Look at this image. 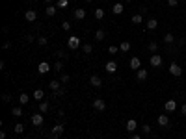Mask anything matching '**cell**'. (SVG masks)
Here are the masks:
<instances>
[{
    "label": "cell",
    "instance_id": "1f68e13d",
    "mask_svg": "<svg viewBox=\"0 0 186 139\" xmlns=\"http://www.w3.org/2000/svg\"><path fill=\"white\" fill-rule=\"evenodd\" d=\"M13 132H15V134H23V132H24V126L20 124V122H17L15 128H13Z\"/></svg>",
    "mask_w": 186,
    "mask_h": 139
},
{
    "label": "cell",
    "instance_id": "f1b7e54d",
    "mask_svg": "<svg viewBox=\"0 0 186 139\" xmlns=\"http://www.w3.org/2000/svg\"><path fill=\"white\" fill-rule=\"evenodd\" d=\"M102 17H104V9H102V8H97V9H95V19L101 20Z\"/></svg>",
    "mask_w": 186,
    "mask_h": 139
},
{
    "label": "cell",
    "instance_id": "44dd1931",
    "mask_svg": "<svg viewBox=\"0 0 186 139\" xmlns=\"http://www.w3.org/2000/svg\"><path fill=\"white\" fill-rule=\"evenodd\" d=\"M49 108H50V106H49L47 100H41V102H39V113H47Z\"/></svg>",
    "mask_w": 186,
    "mask_h": 139
},
{
    "label": "cell",
    "instance_id": "9a60e30c",
    "mask_svg": "<svg viewBox=\"0 0 186 139\" xmlns=\"http://www.w3.org/2000/svg\"><path fill=\"white\" fill-rule=\"evenodd\" d=\"M145 28H147V30H151V32H153V30H156V28H158V20H156V19H149L147 23H145Z\"/></svg>",
    "mask_w": 186,
    "mask_h": 139
},
{
    "label": "cell",
    "instance_id": "5b68a950",
    "mask_svg": "<svg viewBox=\"0 0 186 139\" xmlns=\"http://www.w3.org/2000/svg\"><path fill=\"white\" fill-rule=\"evenodd\" d=\"M162 56H158V54H153L151 56V59H149V63H151V67H162Z\"/></svg>",
    "mask_w": 186,
    "mask_h": 139
},
{
    "label": "cell",
    "instance_id": "836d02e7",
    "mask_svg": "<svg viewBox=\"0 0 186 139\" xmlns=\"http://www.w3.org/2000/svg\"><path fill=\"white\" fill-rule=\"evenodd\" d=\"M54 71L61 72V71H63V63H61V61H56V63H54Z\"/></svg>",
    "mask_w": 186,
    "mask_h": 139
},
{
    "label": "cell",
    "instance_id": "60d3db41",
    "mask_svg": "<svg viewBox=\"0 0 186 139\" xmlns=\"http://www.w3.org/2000/svg\"><path fill=\"white\" fill-rule=\"evenodd\" d=\"M24 41H26V43H34V35H32V34H28V35L24 37Z\"/></svg>",
    "mask_w": 186,
    "mask_h": 139
},
{
    "label": "cell",
    "instance_id": "f907efd6",
    "mask_svg": "<svg viewBox=\"0 0 186 139\" xmlns=\"http://www.w3.org/2000/svg\"><path fill=\"white\" fill-rule=\"evenodd\" d=\"M155 139H156V137H155Z\"/></svg>",
    "mask_w": 186,
    "mask_h": 139
},
{
    "label": "cell",
    "instance_id": "74e56055",
    "mask_svg": "<svg viewBox=\"0 0 186 139\" xmlns=\"http://www.w3.org/2000/svg\"><path fill=\"white\" fill-rule=\"evenodd\" d=\"M37 43H39V45H41V47H45V45H47V43H49V41H47V37H43V35H41V37L37 39Z\"/></svg>",
    "mask_w": 186,
    "mask_h": 139
},
{
    "label": "cell",
    "instance_id": "e575fe53",
    "mask_svg": "<svg viewBox=\"0 0 186 139\" xmlns=\"http://www.w3.org/2000/svg\"><path fill=\"white\" fill-rule=\"evenodd\" d=\"M61 83H69L71 82V76H69V74H61V80H60Z\"/></svg>",
    "mask_w": 186,
    "mask_h": 139
},
{
    "label": "cell",
    "instance_id": "4dcf8cb0",
    "mask_svg": "<svg viewBox=\"0 0 186 139\" xmlns=\"http://www.w3.org/2000/svg\"><path fill=\"white\" fill-rule=\"evenodd\" d=\"M104 35H106V34H104L102 30H97V32H95V39H97V41H102Z\"/></svg>",
    "mask_w": 186,
    "mask_h": 139
},
{
    "label": "cell",
    "instance_id": "7402d4cb",
    "mask_svg": "<svg viewBox=\"0 0 186 139\" xmlns=\"http://www.w3.org/2000/svg\"><path fill=\"white\" fill-rule=\"evenodd\" d=\"M34 98L41 102L43 98H45V91H43V89H36V91H34Z\"/></svg>",
    "mask_w": 186,
    "mask_h": 139
},
{
    "label": "cell",
    "instance_id": "277c9868",
    "mask_svg": "<svg viewBox=\"0 0 186 139\" xmlns=\"http://www.w3.org/2000/svg\"><path fill=\"white\" fill-rule=\"evenodd\" d=\"M91 104H93V108H95L97 111H104V110H106V102H104L102 98H95Z\"/></svg>",
    "mask_w": 186,
    "mask_h": 139
},
{
    "label": "cell",
    "instance_id": "7dc6e473",
    "mask_svg": "<svg viewBox=\"0 0 186 139\" xmlns=\"http://www.w3.org/2000/svg\"><path fill=\"white\" fill-rule=\"evenodd\" d=\"M45 2H47V4H49V6H50V4H52V2H54V0H45Z\"/></svg>",
    "mask_w": 186,
    "mask_h": 139
},
{
    "label": "cell",
    "instance_id": "4316f807",
    "mask_svg": "<svg viewBox=\"0 0 186 139\" xmlns=\"http://www.w3.org/2000/svg\"><path fill=\"white\" fill-rule=\"evenodd\" d=\"M119 50H123V52H128V50H130V43H128V41H123L121 45H119Z\"/></svg>",
    "mask_w": 186,
    "mask_h": 139
},
{
    "label": "cell",
    "instance_id": "d6a6232c",
    "mask_svg": "<svg viewBox=\"0 0 186 139\" xmlns=\"http://www.w3.org/2000/svg\"><path fill=\"white\" fill-rule=\"evenodd\" d=\"M67 4H69L67 0H58V2H56V8H58V9H63V8H67Z\"/></svg>",
    "mask_w": 186,
    "mask_h": 139
},
{
    "label": "cell",
    "instance_id": "f6af8a7d",
    "mask_svg": "<svg viewBox=\"0 0 186 139\" xmlns=\"http://www.w3.org/2000/svg\"><path fill=\"white\" fill-rule=\"evenodd\" d=\"M181 113H182V115H186V104H182V108H181Z\"/></svg>",
    "mask_w": 186,
    "mask_h": 139
},
{
    "label": "cell",
    "instance_id": "d4e9b609",
    "mask_svg": "<svg viewBox=\"0 0 186 139\" xmlns=\"http://www.w3.org/2000/svg\"><path fill=\"white\" fill-rule=\"evenodd\" d=\"M164 43H166V45L175 43V35H173V34H166V35H164Z\"/></svg>",
    "mask_w": 186,
    "mask_h": 139
},
{
    "label": "cell",
    "instance_id": "ac0fdd59",
    "mask_svg": "<svg viewBox=\"0 0 186 139\" xmlns=\"http://www.w3.org/2000/svg\"><path fill=\"white\" fill-rule=\"evenodd\" d=\"M74 19H76V20H82V19H86V9H82V8L74 9Z\"/></svg>",
    "mask_w": 186,
    "mask_h": 139
},
{
    "label": "cell",
    "instance_id": "f546056e",
    "mask_svg": "<svg viewBox=\"0 0 186 139\" xmlns=\"http://www.w3.org/2000/svg\"><path fill=\"white\" fill-rule=\"evenodd\" d=\"M11 115L13 117H20V115H23V108H20V106H19V108H11Z\"/></svg>",
    "mask_w": 186,
    "mask_h": 139
},
{
    "label": "cell",
    "instance_id": "9c48e42d",
    "mask_svg": "<svg viewBox=\"0 0 186 139\" xmlns=\"http://www.w3.org/2000/svg\"><path fill=\"white\" fill-rule=\"evenodd\" d=\"M24 19L28 20V23H34V20L37 19V13L34 11V9H26V11H24Z\"/></svg>",
    "mask_w": 186,
    "mask_h": 139
},
{
    "label": "cell",
    "instance_id": "603a6c76",
    "mask_svg": "<svg viewBox=\"0 0 186 139\" xmlns=\"http://www.w3.org/2000/svg\"><path fill=\"white\" fill-rule=\"evenodd\" d=\"M28 100H30L28 95H26V93H20V97H19V104H20V106H26V104H28Z\"/></svg>",
    "mask_w": 186,
    "mask_h": 139
},
{
    "label": "cell",
    "instance_id": "ee69618b",
    "mask_svg": "<svg viewBox=\"0 0 186 139\" xmlns=\"http://www.w3.org/2000/svg\"><path fill=\"white\" fill-rule=\"evenodd\" d=\"M8 48H11V43H9V41L4 43V50H8Z\"/></svg>",
    "mask_w": 186,
    "mask_h": 139
},
{
    "label": "cell",
    "instance_id": "7a4b0ae2",
    "mask_svg": "<svg viewBox=\"0 0 186 139\" xmlns=\"http://www.w3.org/2000/svg\"><path fill=\"white\" fill-rule=\"evenodd\" d=\"M67 47L71 50H76V48H80V37H76V35H71L67 39Z\"/></svg>",
    "mask_w": 186,
    "mask_h": 139
},
{
    "label": "cell",
    "instance_id": "ab89813d",
    "mask_svg": "<svg viewBox=\"0 0 186 139\" xmlns=\"http://www.w3.org/2000/svg\"><path fill=\"white\" fill-rule=\"evenodd\" d=\"M9 100H11V97H9L8 93H4V95H2V102H6V104H8Z\"/></svg>",
    "mask_w": 186,
    "mask_h": 139
},
{
    "label": "cell",
    "instance_id": "ffe728a7",
    "mask_svg": "<svg viewBox=\"0 0 186 139\" xmlns=\"http://www.w3.org/2000/svg\"><path fill=\"white\" fill-rule=\"evenodd\" d=\"M49 87H50V89H52L54 93H56L58 89H61V82H58V80H52V82L49 83Z\"/></svg>",
    "mask_w": 186,
    "mask_h": 139
},
{
    "label": "cell",
    "instance_id": "7c38bea8",
    "mask_svg": "<svg viewBox=\"0 0 186 139\" xmlns=\"http://www.w3.org/2000/svg\"><path fill=\"white\" fill-rule=\"evenodd\" d=\"M156 122H158V126H169V117L168 115H158V119H156Z\"/></svg>",
    "mask_w": 186,
    "mask_h": 139
},
{
    "label": "cell",
    "instance_id": "cb8c5ba5",
    "mask_svg": "<svg viewBox=\"0 0 186 139\" xmlns=\"http://www.w3.org/2000/svg\"><path fill=\"white\" fill-rule=\"evenodd\" d=\"M82 52H84V56L91 54V52H93V47L90 45V43H86V45H82Z\"/></svg>",
    "mask_w": 186,
    "mask_h": 139
},
{
    "label": "cell",
    "instance_id": "5bb4252c",
    "mask_svg": "<svg viewBox=\"0 0 186 139\" xmlns=\"http://www.w3.org/2000/svg\"><path fill=\"white\" fill-rule=\"evenodd\" d=\"M125 126H127V130H128L130 134H132V132H136V128H138V122H136L134 119H128Z\"/></svg>",
    "mask_w": 186,
    "mask_h": 139
},
{
    "label": "cell",
    "instance_id": "3957f363",
    "mask_svg": "<svg viewBox=\"0 0 186 139\" xmlns=\"http://www.w3.org/2000/svg\"><path fill=\"white\" fill-rule=\"evenodd\" d=\"M90 85H93L95 89H99L101 85H102V80H101L99 74H91V76H90Z\"/></svg>",
    "mask_w": 186,
    "mask_h": 139
},
{
    "label": "cell",
    "instance_id": "b9f144b4",
    "mask_svg": "<svg viewBox=\"0 0 186 139\" xmlns=\"http://www.w3.org/2000/svg\"><path fill=\"white\" fill-rule=\"evenodd\" d=\"M179 4V0H168V6H171V8H175Z\"/></svg>",
    "mask_w": 186,
    "mask_h": 139
},
{
    "label": "cell",
    "instance_id": "6da1fadb",
    "mask_svg": "<svg viewBox=\"0 0 186 139\" xmlns=\"http://www.w3.org/2000/svg\"><path fill=\"white\" fill-rule=\"evenodd\" d=\"M63 130H65L63 124H54L52 130H50V139H58V137L63 134Z\"/></svg>",
    "mask_w": 186,
    "mask_h": 139
},
{
    "label": "cell",
    "instance_id": "c3c4849f",
    "mask_svg": "<svg viewBox=\"0 0 186 139\" xmlns=\"http://www.w3.org/2000/svg\"><path fill=\"white\" fill-rule=\"evenodd\" d=\"M86 2H93V0H86Z\"/></svg>",
    "mask_w": 186,
    "mask_h": 139
},
{
    "label": "cell",
    "instance_id": "83f0119b",
    "mask_svg": "<svg viewBox=\"0 0 186 139\" xmlns=\"http://www.w3.org/2000/svg\"><path fill=\"white\" fill-rule=\"evenodd\" d=\"M147 48H149V52H153V54H155V52H156V48H158V43H156V41H151Z\"/></svg>",
    "mask_w": 186,
    "mask_h": 139
},
{
    "label": "cell",
    "instance_id": "ba28073f",
    "mask_svg": "<svg viewBox=\"0 0 186 139\" xmlns=\"http://www.w3.org/2000/svg\"><path fill=\"white\" fill-rule=\"evenodd\" d=\"M164 110H166L168 113L175 111V110H177V100H166V104H164Z\"/></svg>",
    "mask_w": 186,
    "mask_h": 139
},
{
    "label": "cell",
    "instance_id": "4fadbf2b",
    "mask_svg": "<svg viewBox=\"0 0 186 139\" xmlns=\"http://www.w3.org/2000/svg\"><path fill=\"white\" fill-rule=\"evenodd\" d=\"M147 76H149V72H147L145 69H138V71H136V78H138L140 82H143V80H147Z\"/></svg>",
    "mask_w": 186,
    "mask_h": 139
},
{
    "label": "cell",
    "instance_id": "2e32d148",
    "mask_svg": "<svg viewBox=\"0 0 186 139\" xmlns=\"http://www.w3.org/2000/svg\"><path fill=\"white\" fill-rule=\"evenodd\" d=\"M130 69H132V71L141 69V61H140V58H130Z\"/></svg>",
    "mask_w": 186,
    "mask_h": 139
},
{
    "label": "cell",
    "instance_id": "d590c367",
    "mask_svg": "<svg viewBox=\"0 0 186 139\" xmlns=\"http://www.w3.org/2000/svg\"><path fill=\"white\" fill-rule=\"evenodd\" d=\"M61 30H63V32H69V30H71V24L67 23V20H63V23H61Z\"/></svg>",
    "mask_w": 186,
    "mask_h": 139
},
{
    "label": "cell",
    "instance_id": "f35d334b",
    "mask_svg": "<svg viewBox=\"0 0 186 139\" xmlns=\"http://www.w3.org/2000/svg\"><path fill=\"white\" fill-rule=\"evenodd\" d=\"M54 56H56V58H67L63 50H56V52H54Z\"/></svg>",
    "mask_w": 186,
    "mask_h": 139
},
{
    "label": "cell",
    "instance_id": "d6986e66",
    "mask_svg": "<svg viewBox=\"0 0 186 139\" xmlns=\"http://www.w3.org/2000/svg\"><path fill=\"white\" fill-rule=\"evenodd\" d=\"M112 11H114V15H121L123 13V4L121 2H115L114 8H112Z\"/></svg>",
    "mask_w": 186,
    "mask_h": 139
},
{
    "label": "cell",
    "instance_id": "8992f818",
    "mask_svg": "<svg viewBox=\"0 0 186 139\" xmlns=\"http://www.w3.org/2000/svg\"><path fill=\"white\" fill-rule=\"evenodd\" d=\"M169 74H171V76H181V74H182L181 65H177V63H171V65H169Z\"/></svg>",
    "mask_w": 186,
    "mask_h": 139
},
{
    "label": "cell",
    "instance_id": "bcb514c9",
    "mask_svg": "<svg viewBox=\"0 0 186 139\" xmlns=\"http://www.w3.org/2000/svg\"><path fill=\"white\" fill-rule=\"evenodd\" d=\"M130 139H141L140 135H132V137H130Z\"/></svg>",
    "mask_w": 186,
    "mask_h": 139
},
{
    "label": "cell",
    "instance_id": "30bf717a",
    "mask_svg": "<svg viewBox=\"0 0 186 139\" xmlns=\"http://www.w3.org/2000/svg\"><path fill=\"white\" fill-rule=\"evenodd\" d=\"M104 71H106V72H110V74H114V72L117 71V63H115V61H106Z\"/></svg>",
    "mask_w": 186,
    "mask_h": 139
},
{
    "label": "cell",
    "instance_id": "484cf974",
    "mask_svg": "<svg viewBox=\"0 0 186 139\" xmlns=\"http://www.w3.org/2000/svg\"><path fill=\"white\" fill-rule=\"evenodd\" d=\"M132 23H134V24H141V23H143V17H141L140 13L132 15Z\"/></svg>",
    "mask_w": 186,
    "mask_h": 139
},
{
    "label": "cell",
    "instance_id": "8d00e7d4",
    "mask_svg": "<svg viewBox=\"0 0 186 139\" xmlns=\"http://www.w3.org/2000/svg\"><path fill=\"white\" fill-rule=\"evenodd\" d=\"M117 50H119V47H115V45L108 47V52H110V54H117Z\"/></svg>",
    "mask_w": 186,
    "mask_h": 139
},
{
    "label": "cell",
    "instance_id": "7bdbcfd3",
    "mask_svg": "<svg viewBox=\"0 0 186 139\" xmlns=\"http://www.w3.org/2000/svg\"><path fill=\"white\" fill-rule=\"evenodd\" d=\"M141 130H143L145 134H151V126H149V124H143V128H141Z\"/></svg>",
    "mask_w": 186,
    "mask_h": 139
},
{
    "label": "cell",
    "instance_id": "52a82bcc",
    "mask_svg": "<svg viewBox=\"0 0 186 139\" xmlns=\"http://www.w3.org/2000/svg\"><path fill=\"white\" fill-rule=\"evenodd\" d=\"M43 121H45V119H43V115L41 113H34V115H32V124H34V126H43Z\"/></svg>",
    "mask_w": 186,
    "mask_h": 139
},
{
    "label": "cell",
    "instance_id": "8fae6325",
    "mask_svg": "<svg viewBox=\"0 0 186 139\" xmlns=\"http://www.w3.org/2000/svg\"><path fill=\"white\" fill-rule=\"evenodd\" d=\"M37 71H39V74H47V72H50V65L47 61H41L37 65Z\"/></svg>",
    "mask_w": 186,
    "mask_h": 139
},
{
    "label": "cell",
    "instance_id": "e0dca14e",
    "mask_svg": "<svg viewBox=\"0 0 186 139\" xmlns=\"http://www.w3.org/2000/svg\"><path fill=\"white\" fill-rule=\"evenodd\" d=\"M45 13H47V17H54V15L58 13V8L50 4V6H47V9H45Z\"/></svg>",
    "mask_w": 186,
    "mask_h": 139
},
{
    "label": "cell",
    "instance_id": "681fc988",
    "mask_svg": "<svg viewBox=\"0 0 186 139\" xmlns=\"http://www.w3.org/2000/svg\"><path fill=\"white\" fill-rule=\"evenodd\" d=\"M28 2H32V0H28Z\"/></svg>",
    "mask_w": 186,
    "mask_h": 139
}]
</instances>
